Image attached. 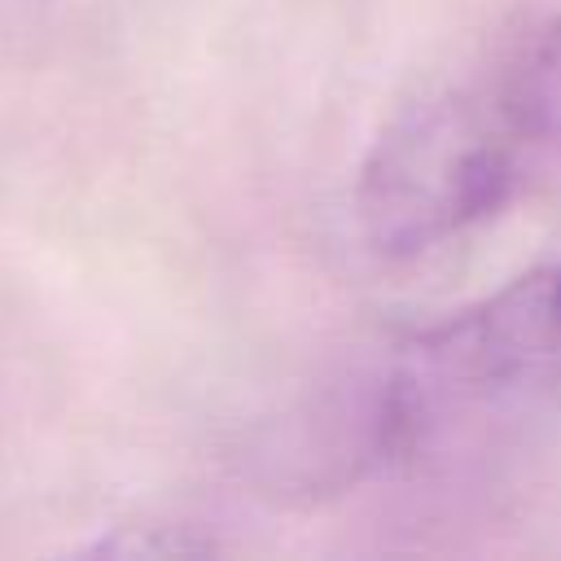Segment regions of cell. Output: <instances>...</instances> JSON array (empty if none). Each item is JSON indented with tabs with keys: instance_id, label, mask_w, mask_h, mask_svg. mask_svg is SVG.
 I'll list each match as a JSON object with an SVG mask.
<instances>
[{
	"instance_id": "6da1fadb",
	"label": "cell",
	"mask_w": 561,
	"mask_h": 561,
	"mask_svg": "<svg viewBox=\"0 0 561 561\" xmlns=\"http://www.w3.org/2000/svg\"><path fill=\"white\" fill-rule=\"evenodd\" d=\"M500 88H447L399 110L359 162L355 219L381 259H416L495 215L526 175Z\"/></svg>"
},
{
	"instance_id": "7a4b0ae2",
	"label": "cell",
	"mask_w": 561,
	"mask_h": 561,
	"mask_svg": "<svg viewBox=\"0 0 561 561\" xmlns=\"http://www.w3.org/2000/svg\"><path fill=\"white\" fill-rule=\"evenodd\" d=\"M552 355H561V267H530L421 329L394 368L430 412L443 399L508 386Z\"/></svg>"
},
{
	"instance_id": "3957f363",
	"label": "cell",
	"mask_w": 561,
	"mask_h": 561,
	"mask_svg": "<svg viewBox=\"0 0 561 561\" xmlns=\"http://www.w3.org/2000/svg\"><path fill=\"white\" fill-rule=\"evenodd\" d=\"M495 88L526 158H561V9L530 35L517 66Z\"/></svg>"
}]
</instances>
